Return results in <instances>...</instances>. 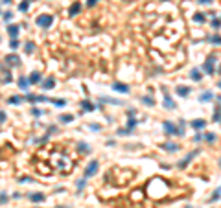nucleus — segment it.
I'll return each mask as SVG.
<instances>
[{
  "label": "nucleus",
  "mask_w": 221,
  "mask_h": 208,
  "mask_svg": "<svg viewBox=\"0 0 221 208\" xmlns=\"http://www.w3.org/2000/svg\"><path fill=\"white\" fill-rule=\"evenodd\" d=\"M35 24L39 26V28H50L52 24H54V17L52 15H48V13H44V15H39L37 19H35Z\"/></svg>",
  "instance_id": "1"
},
{
  "label": "nucleus",
  "mask_w": 221,
  "mask_h": 208,
  "mask_svg": "<svg viewBox=\"0 0 221 208\" xmlns=\"http://www.w3.org/2000/svg\"><path fill=\"white\" fill-rule=\"evenodd\" d=\"M216 63H218V55H210L206 61H204V64H203V70L208 74V76H214V66H216Z\"/></svg>",
  "instance_id": "2"
},
{
  "label": "nucleus",
  "mask_w": 221,
  "mask_h": 208,
  "mask_svg": "<svg viewBox=\"0 0 221 208\" xmlns=\"http://www.w3.org/2000/svg\"><path fill=\"white\" fill-rule=\"evenodd\" d=\"M98 169H100V162H98V160H90L89 166L85 168V175H83V179H90L92 175H96Z\"/></svg>",
  "instance_id": "3"
},
{
  "label": "nucleus",
  "mask_w": 221,
  "mask_h": 208,
  "mask_svg": "<svg viewBox=\"0 0 221 208\" xmlns=\"http://www.w3.org/2000/svg\"><path fill=\"white\" fill-rule=\"evenodd\" d=\"M162 127H164V133H166L168 136H175V135H177V125H175V124H171V122H164Z\"/></svg>",
  "instance_id": "4"
},
{
  "label": "nucleus",
  "mask_w": 221,
  "mask_h": 208,
  "mask_svg": "<svg viewBox=\"0 0 221 208\" xmlns=\"http://www.w3.org/2000/svg\"><path fill=\"white\" fill-rule=\"evenodd\" d=\"M111 88H113V90H116V92H122V94H129V90H131V88H129V85L118 83V81H116V83H113V87H111Z\"/></svg>",
  "instance_id": "5"
},
{
  "label": "nucleus",
  "mask_w": 221,
  "mask_h": 208,
  "mask_svg": "<svg viewBox=\"0 0 221 208\" xmlns=\"http://www.w3.org/2000/svg\"><path fill=\"white\" fill-rule=\"evenodd\" d=\"M197 153H199V149H195V151H192V153H188V157H186V158H182L181 162H179V168H186L188 166V164H190V160H192V158H194V157H195V155H197Z\"/></svg>",
  "instance_id": "6"
},
{
  "label": "nucleus",
  "mask_w": 221,
  "mask_h": 208,
  "mask_svg": "<svg viewBox=\"0 0 221 208\" xmlns=\"http://www.w3.org/2000/svg\"><path fill=\"white\" fill-rule=\"evenodd\" d=\"M28 81H30V85H35V83H41L42 81V76H41V72H31L30 74V78H28Z\"/></svg>",
  "instance_id": "7"
},
{
  "label": "nucleus",
  "mask_w": 221,
  "mask_h": 208,
  "mask_svg": "<svg viewBox=\"0 0 221 208\" xmlns=\"http://www.w3.org/2000/svg\"><path fill=\"white\" fill-rule=\"evenodd\" d=\"M6 64H11V66H19V64H20L19 55H15V54H11V55H6Z\"/></svg>",
  "instance_id": "8"
},
{
  "label": "nucleus",
  "mask_w": 221,
  "mask_h": 208,
  "mask_svg": "<svg viewBox=\"0 0 221 208\" xmlns=\"http://www.w3.org/2000/svg\"><path fill=\"white\" fill-rule=\"evenodd\" d=\"M79 11H81V2H74L70 6V9H68V17H76Z\"/></svg>",
  "instance_id": "9"
},
{
  "label": "nucleus",
  "mask_w": 221,
  "mask_h": 208,
  "mask_svg": "<svg viewBox=\"0 0 221 208\" xmlns=\"http://www.w3.org/2000/svg\"><path fill=\"white\" fill-rule=\"evenodd\" d=\"M19 26H17V24H9V26H7V35H9V37H11V39H17V35H19Z\"/></svg>",
  "instance_id": "10"
},
{
  "label": "nucleus",
  "mask_w": 221,
  "mask_h": 208,
  "mask_svg": "<svg viewBox=\"0 0 221 208\" xmlns=\"http://www.w3.org/2000/svg\"><path fill=\"white\" fill-rule=\"evenodd\" d=\"M79 107H81V111H85V112H92V111H96V105H92L89 100H83Z\"/></svg>",
  "instance_id": "11"
},
{
  "label": "nucleus",
  "mask_w": 221,
  "mask_h": 208,
  "mask_svg": "<svg viewBox=\"0 0 221 208\" xmlns=\"http://www.w3.org/2000/svg\"><path fill=\"white\" fill-rule=\"evenodd\" d=\"M54 87H55V79L54 78H46L42 81V90H52Z\"/></svg>",
  "instance_id": "12"
},
{
  "label": "nucleus",
  "mask_w": 221,
  "mask_h": 208,
  "mask_svg": "<svg viewBox=\"0 0 221 208\" xmlns=\"http://www.w3.org/2000/svg\"><path fill=\"white\" fill-rule=\"evenodd\" d=\"M164 107H166V109H171V111H173V109H177V103H175V102H173V100L166 94V92H164Z\"/></svg>",
  "instance_id": "13"
},
{
  "label": "nucleus",
  "mask_w": 221,
  "mask_h": 208,
  "mask_svg": "<svg viewBox=\"0 0 221 208\" xmlns=\"http://www.w3.org/2000/svg\"><path fill=\"white\" fill-rule=\"evenodd\" d=\"M190 78L194 79V81H201L203 79V72L199 68H192V72H190Z\"/></svg>",
  "instance_id": "14"
},
{
  "label": "nucleus",
  "mask_w": 221,
  "mask_h": 208,
  "mask_svg": "<svg viewBox=\"0 0 221 208\" xmlns=\"http://www.w3.org/2000/svg\"><path fill=\"white\" fill-rule=\"evenodd\" d=\"M162 147L166 149V151H170V153H175V151H179V144H173V142H166V144H162Z\"/></svg>",
  "instance_id": "15"
},
{
  "label": "nucleus",
  "mask_w": 221,
  "mask_h": 208,
  "mask_svg": "<svg viewBox=\"0 0 221 208\" xmlns=\"http://www.w3.org/2000/svg\"><path fill=\"white\" fill-rule=\"evenodd\" d=\"M190 90H192L190 87H182V85H179V87L175 88V92H177L179 96H182V98H186V96L190 94Z\"/></svg>",
  "instance_id": "16"
},
{
  "label": "nucleus",
  "mask_w": 221,
  "mask_h": 208,
  "mask_svg": "<svg viewBox=\"0 0 221 208\" xmlns=\"http://www.w3.org/2000/svg\"><path fill=\"white\" fill-rule=\"evenodd\" d=\"M19 87L22 88V90H28V88H30V81H28V78L20 76V78H19Z\"/></svg>",
  "instance_id": "17"
},
{
  "label": "nucleus",
  "mask_w": 221,
  "mask_h": 208,
  "mask_svg": "<svg viewBox=\"0 0 221 208\" xmlns=\"http://www.w3.org/2000/svg\"><path fill=\"white\" fill-rule=\"evenodd\" d=\"M59 122L61 124H72V122H74V116H72V114H61Z\"/></svg>",
  "instance_id": "18"
},
{
  "label": "nucleus",
  "mask_w": 221,
  "mask_h": 208,
  "mask_svg": "<svg viewBox=\"0 0 221 208\" xmlns=\"http://www.w3.org/2000/svg\"><path fill=\"white\" fill-rule=\"evenodd\" d=\"M30 199H31L33 203H42V201H44V195H42V193H30Z\"/></svg>",
  "instance_id": "19"
},
{
  "label": "nucleus",
  "mask_w": 221,
  "mask_h": 208,
  "mask_svg": "<svg viewBox=\"0 0 221 208\" xmlns=\"http://www.w3.org/2000/svg\"><path fill=\"white\" fill-rule=\"evenodd\" d=\"M204 125H206L204 120H194V122H192V127L197 129V131H199V129H204Z\"/></svg>",
  "instance_id": "20"
},
{
  "label": "nucleus",
  "mask_w": 221,
  "mask_h": 208,
  "mask_svg": "<svg viewBox=\"0 0 221 208\" xmlns=\"http://www.w3.org/2000/svg\"><path fill=\"white\" fill-rule=\"evenodd\" d=\"M24 52H26V54H33V52H35V44L31 41H28L24 44Z\"/></svg>",
  "instance_id": "21"
},
{
  "label": "nucleus",
  "mask_w": 221,
  "mask_h": 208,
  "mask_svg": "<svg viewBox=\"0 0 221 208\" xmlns=\"http://www.w3.org/2000/svg\"><path fill=\"white\" fill-rule=\"evenodd\" d=\"M208 100H214V94L212 92H203L199 96V102H208Z\"/></svg>",
  "instance_id": "22"
},
{
  "label": "nucleus",
  "mask_w": 221,
  "mask_h": 208,
  "mask_svg": "<svg viewBox=\"0 0 221 208\" xmlns=\"http://www.w3.org/2000/svg\"><path fill=\"white\" fill-rule=\"evenodd\" d=\"M78 149H79V151H83V153H90V147H89V144H87V142H79V144H78Z\"/></svg>",
  "instance_id": "23"
},
{
  "label": "nucleus",
  "mask_w": 221,
  "mask_h": 208,
  "mask_svg": "<svg viewBox=\"0 0 221 208\" xmlns=\"http://www.w3.org/2000/svg\"><path fill=\"white\" fill-rule=\"evenodd\" d=\"M137 125H138V120H137V118H129V120H127V129H131V131H133Z\"/></svg>",
  "instance_id": "24"
},
{
  "label": "nucleus",
  "mask_w": 221,
  "mask_h": 208,
  "mask_svg": "<svg viewBox=\"0 0 221 208\" xmlns=\"http://www.w3.org/2000/svg\"><path fill=\"white\" fill-rule=\"evenodd\" d=\"M194 21L199 22V24H203V22L206 21V17H204V13H195V15H194Z\"/></svg>",
  "instance_id": "25"
},
{
  "label": "nucleus",
  "mask_w": 221,
  "mask_h": 208,
  "mask_svg": "<svg viewBox=\"0 0 221 208\" xmlns=\"http://www.w3.org/2000/svg\"><path fill=\"white\" fill-rule=\"evenodd\" d=\"M140 100H142V102H144L146 105H149V107H151V105H155V100H153L151 96H142Z\"/></svg>",
  "instance_id": "26"
},
{
  "label": "nucleus",
  "mask_w": 221,
  "mask_h": 208,
  "mask_svg": "<svg viewBox=\"0 0 221 208\" xmlns=\"http://www.w3.org/2000/svg\"><path fill=\"white\" fill-rule=\"evenodd\" d=\"M101 102H107V103H111V105H122L120 100H114V98H101Z\"/></svg>",
  "instance_id": "27"
},
{
  "label": "nucleus",
  "mask_w": 221,
  "mask_h": 208,
  "mask_svg": "<svg viewBox=\"0 0 221 208\" xmlns=\"http://www.w3.org/2000/svg\"><path fill=\"white\" fill-rule=\"evenodd\" d=\"M20 102H22V98H20V96H11V98L7 100V103H11V105H19Z\"/></svg>",
  "instance_id": "28"
},
{
  "label": "nucleus",
  "mask_w": 221,
  "mask_h": 208,
  "mask_svg": "<svg viewBox=\"0 0 221 208\" xmlns=\"http://www.w3.org/2000/svg\"><path fill=\"white\" fill-rule=\"evenodd\" d=\"M28 7H30V0H22V2L19 4L20 11H28Z\"/></svg>",
  "instance_id": "29"
},
{
  "label": "nucleus",
  "mask_w": 221,
  "mask_h": 208,
  "mask_svg": "<svg viewBox=\"0 0 221 208\" xmlns=\"http://www.w3.org/2000/svg\"><path fill=\"white\" fill-rule=\"evenodd\" d=\"M204 138H206V142H210V144H212V142H216V138H218V136H216V133H206V135H204Z\"/></svg>",
  "instance_id": "30"
},
{
  "label": "nucleus",
  "mask_w": 221,
  "mask_h": 208,
  "mask_svg": "<svg viewBox=\"0 0 221 208\" xmlns=\"http://www.w3.org/2000/svg\"><path fill=\"white\" fill-rule=\"evenodd\" d=\"M50 103H54L55 107H65V105H66V100H50Z\"/></svg>",
  "instance_id": "31"
},
{
  "label": "nucleus",
  "mask_w": 221,
  "mask_h": 208,
  "mask_svg": "<svg viewBox=\"0 0 221 208\" xmlns=\"http://www.w3.org/2000/svg\"><path fill=\"white\" fill-rule=\"evenodd\" d=\"M2 19H4L6 22H9L11 19H13V13H11V11H6V13H2Z\"/></svg>",
  "instance_id": "32"
},
{
  "label": "nucleus",
  "mask_w": 221,
  "mask_h": 208,
  "mask_svg": "<svg viewBox=\"0 0 221 208\" xmlns=\"http://www.w3.org/2000/svg\"><path fill=\"white\" fill-rule=\"evenodd\" d=\"M212 28L214 30H219V19H218V15H214V19H212Z\"/></svg>",
  "instance_id": "33"
},
{
  "label": "nucleus",
  "mask_w": 221,
  "mask_h": 208,
  "mask_svg": "<svg viewBox=\"0 0 221 208\" xmlns=\"http://www.w3.org/2000/svg\"><path fill=\"white\" fill-rule=\"evenodd\" d=\"M9 46H11V50H17L20 46V42L17 41V39H11V42H9Z\"/></svg>",
  "instance_id": "34"
},
{
  "label": "nucleus",
  "mask_w": 221,
  "mask_h": 208,
  "mask_svg": "<svg viewBox=\"0 0 221 208\" xmlns=\"http://www.w3.org/2000/svg\"><path fill=\"white\" fill-rule=\"evenodd\" d=\"M118 135H120V136H125V135H131V129H127V127H125V129H118Z\"/></svg>",
  "instance_id": "35"
},
{
  "label": "nucleus",
  "mask_w": 221,
  "mask_h": 208,
  "mask_svg": "<svg viewBox=\"0 0 221 208\" xmlns=\"http://www.w3.org/2000/svg\"><path fill=\"white\" fill-rule=\"evenodd\" d=\"M214 122H219V105H216V112H214Z\"/></svg>",
  "instance_id": "36"
},
{
  "label": "nucleus",
  "mask_w": 221,
  "mask_h": 208,
  "mask_svg": "<svg viewBox=\"0 0 221 208\" xmlns=\"http://www.w3.org/2000/svg\"><path fill=\"white\" fill-rule=\"evenodd\" d=\"M31 114H33V116H42V111L37 109V107H33V109H31Z\"/></svg>",
  "instance_id": "37"
},
{
  "label": "nucleus",
  "mask_w": 221,
  "mask_h": 208,
  "mask_svg": "<svg viewBox=\"0 0 221 208\" xmlns=\"http://www.w3.org/2000/svg\"><path fill=\"white\" fill-rule=\"evenodd\" d=\"M219 199V190H216L214 193H212V197H210V201H218Z\"/></svg>",
  "instance_id": "38"
},
{
  "label": "nucleus",
  "mask_w": 221,
  "mask_h": 208,
  "mask_svg": "<svg viewBox=\"0 0 221 208\" xmlns=\"http://www.w3.org/2000/svg\"><path fill=\"white\" fill-rule=\"evenodd\" d=\"M89 127H90L92 131H100V129H101V125H100V124H89Z\"/></svg>",
  "instance_id": "39"
},
{
  "label": "nucleus",
  "mask_w": 221,
  "mask_h": 208,
  "mask_svg": "<svg viewBox=\"0 0 221 208\" xmlns=\"http://www.w3.org/2000/svg\"><path fill=\"white\" fill-rule=\"evenodd\" d=\"M210 41H212V44H216V46H218V44H219V35L216 33V35H214V37H212Z\"/></svg>",
  "instance_id": "40"
},
{
  "label": "nucleus",
  "mask_w": 221,
  "mask_h": 208,
  "mask_svg": "<svg viewBox=\"0 0 221 208\" xmlns=\"http://www.w3.org/2000/svg\"><path fill=\"white\" fill-rule=\"evenodd\" d=\"M85 181H87V179H83V181H78V190H83V188H85Z\"/></svg>",
  "instance_id": "41"
},
{
  "label": "nucleus",
  "mask_w": 221,
  "mask_h": 208,
  "mask_svg": "<svg viewBox=\"0 0 221 208\" xmlns=\"http://www.w3.org/2000/svg\"><path fill=\"white\" fill-rule=\"evenodd\" d=\"M6 201H7V195L2 191V193H0V203H6Z\"/></svg>",
  "instance_id": "42"
},
{
  "label": "nucleus",
  "mask_w": 221,
  "mask_h": 208,
  "mask_svg": "<svg viewBox=\"0 0 221 208\" xmlns=\"http://www.w3.org/2000/svg\"><path fill=\"white\" fill-rule=\"evenodd\" d=\"M4 122H6V112L0 111V124H4Z\"/></svg>",
  "instance_id": "43"
},
{
  "label": "nucleus",
  "mask_w": 221,
  "mask_h": 208,
  "mask_svg": "<svg viewBox=\"0 0 221 208\" xmlns=\"http://www.w3.org/2000/svg\"><path fill=\"white\" fill-rule=\"evenodd\" d=\"M98 4V0H87V6L89 7H92V6H96Z\"/></svg>",
  "instance_id": "44"
},
{
  "label": "nucleus",
  "mask_w": 221,
  "mask_h": 208,
  "mask_svg": "<svg viewBox=\"0 0 221 208\" xmlns=\"http://www.w3.org/2000/svg\"><path fill=\"white\" fill-rule=\"evenodd\" d=\"M194 140H195V142H201V140H203V135H201V133H197V135L194 136Z\"/></svg>",
  "instance_id": "45"
},
{
  "label": "nucleus",
  "mask_w": 221,
  "mask_h": 208,
  "mask_svg": "<svg viewBox=\"0 0 221 208\" xmlns=\"http://www.w3.org/2000/svg\"><path fill=\"white\" fill-rule=\"evenodd\" d=\"M4 81H6V83H9V81H11V74H9V72L6 74V78H4Z\"/></svg>",
  "instance_id": "46"
},
{
  "label": "nucleus",
  "mask_w": 221,
  "mask_h": 208,
  "mask_svg": "<svg viewBox=\"0 0 221 208\" xmlns=\"http://www.w3.org/2000/svg\"><path fill=\"white\" fill-rule=\"evenodd\" d=\"M30 181H31V179H28V177H20L19 179V182H30Z\"/></svg>",
  "instance_id": "47"
},
{
  "label": "nucleus",
  "mask_w": 221,
  "mask_h": 208,
  "mask_svg": "<svg viewBox=\"0 0 221 208\" xmlns=\"http://www.w3.org/2000/svg\"><path fill=\"white\" fill-rule=\"evenodd\" d=\"M212 0H199V4H210Z\"/></svg>",
  "instance_id": "48"
},
{
  "label": "nucleus",
  "mask_w": 221,
  "mask_h": 208,
  "mask_svg": "<svg viewBox=\"0 0 221 208\" xmlns=\"http://www.w3.org/2000/svg\"><path fill=\"white\" fill-rule=\"evenodd\" d=\"M2 2H4V4H11V0H2Z\"/></svg>",
  "instance_id": "49"
},
{
  "label": "nucleus",
  "mask_w": 221,
  "mask_h": 208,
  "mask_svg": "<svg viewBox=\"0 0 221 208\" xmlns=\"http://www.w3.org/2000/svg\"><path fill=\"white\" fill-rule=\"evenodd\" d=\"M55 208H70V206H55Z\"/></svg>",
  "instance_id": "50"
},
{
  "label": "nucleus",
  "mask_w": 221,
  "mask_h": 208,
  "mask_svg": "<svg viewBox=\"0 0 221 208\" xmlns=\"http://www.w3.org/2000/svg\"><path fill=\"white\" fill-rule=\"evenodd\" d=\"M184 208H192V206H184Z\"/></svg>",
  "instance_id": "51"
},
{
  "label": "nucleus",
  "mask_w": 221,
  "mask_h": 208,
  "mask_svg": "<svg viewBox=\"0 0 221 208\" xmlns=\"http://www.w3.org/2000/svg\"><path fill=\"white\" fill-rule=\"evenodd\" d=\"M162 2H166V0H162Z\"/></svg>",
  "instance_id": "52"
}]
</instances>
